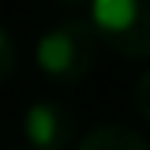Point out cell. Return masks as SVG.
Returning a JSON list of instances; mask_svg holds the SVG:
<instances>
[{"mask_svg":"<svg viewBox=\"0 0 150 150\" xmlns=\"http://www.w3.org/2000/svg\"><path fill=\"white\" fill-rule=\"evenodd\" d=\"M96 55H99V38L89 28V21H62L38 38L34 48L38 68L62 85L82 82L96 68Z\"/></svg>","mask_w":150,"mask_h":150,"instance_id":"6da1fadb","label":"cell"},{"mask_svg":"<svg viewBox=\"0 0 150 150\" xmlns=\"http://www.w3.org/2000/svg\"><path fill=\"white\" fill-rule=\"evenodd\" d=\"M133 99H137V109H140V116L150 123V68L140 75V82H137V92H133Z\"/></svg>","mask_w":150,"mask_h":150,"instance_id":"8992f818","label":"cell"},{"mask_svg":"<svg viewBox=\"0 0 150 150\" xmlns=\"http://www.w3.org/2000/svg\"><path fill=\"white\" fill-rule=\"evenodd\" d=\"M89 28L123 58H150V0H92Z\"/></svg>","mask_w":150,"mask_h":150,"instance_id":"7a4b0ae2","label":"cell"},{"mask_svg":"<svg viewBox=\"0 0 150 150\" xmlns=\"http://www.w3.org/2000/svg\"><path fill=\"white\" fill-rule=\"evenodd\" d=\"M75 150H150V143L143 140L137 130L120 126V123H106L96 126L75 143Z\"/></svg>","mask_w":150,"mask_h":150,"instance_id":"277c9868","label":"cell"},{"mask_svg":"<svg viewBox=\"0 0 150 150\" xmlns=\"http://www.w3.org/2000/svg\"><path fill=\"white\" fill-rule=\"evenodd\" d=\"M21 150H31V147H21Z\"/></svg>","mask_w":150,"mask_h":150,"instance_id":"ba28073f","label":"cell"},{"mask_svg":"<svg viewBox=\"0 0 150 150\" xmlns=\"http://www.w3.org/2000/svg\"><path fill=\"white\" fill-rule=\"evenodd\" d=\"M21 133L31 150H65L75 137V116L58 99H41L24 109Z\"/></svg>","mask_w":150,"mask_h":150,"instance_id":"3957f363","label":"cell"},{"mask_svg":"<svg viewBox=\"0 0 150 150\" xmlns=\"http://www.w3.org/2000/svg\"><path fill=\"white\" fill-rule=\"evenodd\" d=\"M14 72H17V45H14L10 31L0 24V82L10 79Z\"/></svg>","mask_w":150,"mask_h":150,"instance_id":"5b68a950","label":"cell"},{"mask_svg":"<svg viewBox=\"0 0 150 150\" xmlns=\"http://www.w3.org/2000/svg\"><path fill=\"white\" fill-rule=\"evenodd\" d=\"M62 4H68V7H79V4H92V0H62Z\"/></svg>","mask_w":150,"mask_h":150,"instance_id":"52a82bcc","label":"cell"}]
</instances>
